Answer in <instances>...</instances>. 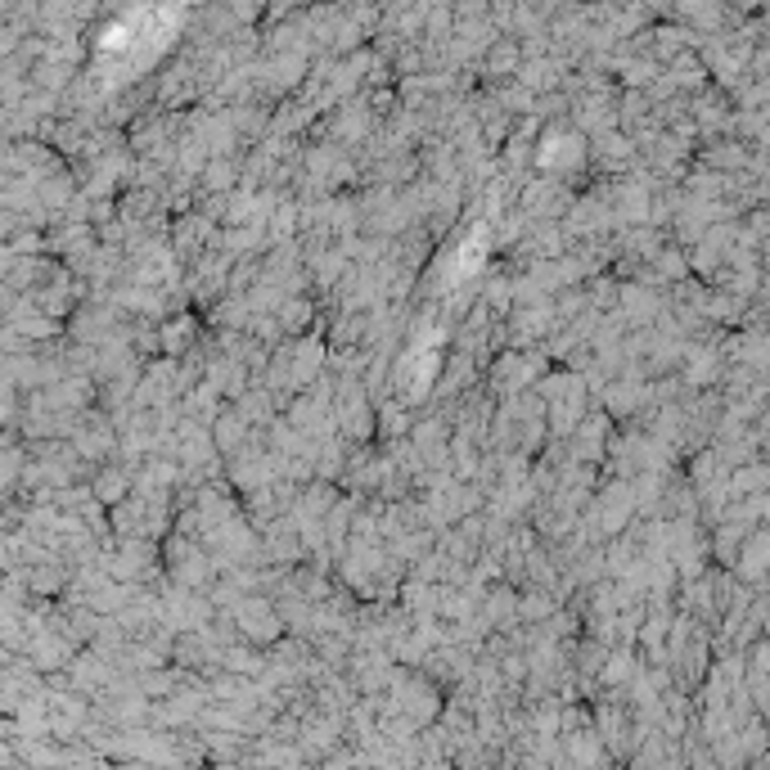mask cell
Wrapping results in <instances>:
<instances>
[{
    "mask_svg": "<svg viewBox=\"0 0 770 770\" xmlns=\"http://www.w3.org/2000/svg\"><path fill=\"white\" fill-rule=\"evenodd\" d=\"M95 496L109 500V505H118V496H127V473H118V469L100 473V482H95Z\"/></svg>",
    "mask_w": 770,
    "mask_h": 770,
    "instance_id": "1",
    "label": "cell"
},
{
    "mask_svg": "<svg viewBox=\"0 0 770 770\" xmlns=\"http://www.w3.org/2000/svg\"><path fill=\"white\" fill-rule=\"evenodd\" d=\"M239 442H244V419H239V415H226V419L217 424V446H221V451H235Z\"/></svg>",
    "mask_w": 770,
    "mask_h": 770,
    "instance_id": "2",
    "label": "cell"
}]
</instances>
